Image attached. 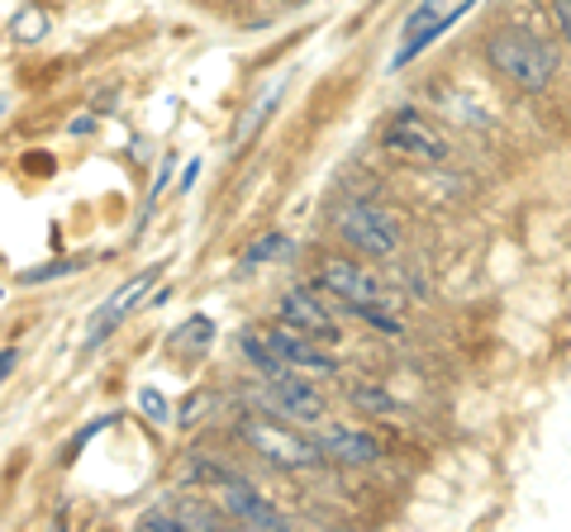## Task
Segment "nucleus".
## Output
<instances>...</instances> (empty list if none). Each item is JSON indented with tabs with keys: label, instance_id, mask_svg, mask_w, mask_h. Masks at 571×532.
<instances>
[{
	"label": "nucleus",
	"instance_id": "obj_1",
	"mask_svg": "<svg viewBox=\"0 0 571 532\" xmlns=\"http://www.w3.org/2000/svg\"><path fill=\"white\" fill-rule=\"evenodd\" d=\"M481 53H486V67L496 72L500 82H510L515 91L538 95L558 82V43L533 34V29H523V24L490 29Z\"/></svg>",
	"mask_w": 571,
	"mask_h": 532
},
{
	"label": "nucleus",
	"instance_id": "obj_2",
	"mask_svg": "<svg viewBox=\"0 0 571 532\" xmlns=\"http://www.w3.org/2000/svg\"><path fill=\"white\" fill-rule=\"evenodd\" d=\"M329 223H333V233H339V243L347 252L367 257V262H386V257L401 252V223L372 200H357V196L333 200Z\"/></svg>",
	"mask_w": 571,
	"mask_h": 532
},
{
	"label": "nucleus",
	"instance_id": "obj_3",
	"mask_svg": "<svg viewBox=\"0 0 571 532\" xmlns=\"http://www.w3.org/2000/svg\"><path fill=\"white\" fill-rule=\"evenodd\" d=\"M238 438L258 451L267 466H277V471H314V466L329 461L320 438L295 432L277 414H243V418H238Z\"/></svg>",
	"mask_w": 571,
	"mask_h": 532
},
{
	"label": "nucleus",
	"instance_id": "obj_4",
	"mask_svg": "<svg viewBox=\"0 0 571 532\" xmlns=\"http://www.w3.org/2000/svg\"><path fill=\"white\" fill-rule=\"evenodd\" d=\"M381 148H386L395 163H405V167H443V163H453L448 134H443V128L428 115H419L415 105H401L386 119V128H381Z\"/></svg>",
	"mask_w": 571,
	"mask_h": 532
},
{
	"label": "nucleus",
	"instance_id": "obj_5",
	"mask_svg": "<svg viewBox=\"0 0 571 532\" xmlns=\"http://www.w3.org/2000/svg\"><path fill=\"white\" fill-rule=\"evenodd\" d=\"M314 285H320L324 295H333V300L353 304V310H367V304L395 310V304H401L357 252H329V257H320V267H314Z\"/></svg>",
	"mask_w": 571,
	"mask_h": 532
},
{
	"label": "nucleus",
	"instance_id": "obj_6",
	"mask_svg": "<svg viewBox=\"0 0 571 532\" xmlns=\"http://www.w3.org/2000/svg\"><path fill=\"white\" fill-rule=\"evenodd\" d=\"M252 405L262 414L291 418V424H324V414H329L324 390L310 376H300V371L286 380H262L258 390H252Z\"/></svg>",
	"mask_w": 571,
	"mask_h": 532
},
{
	"label": "nucleus",
	"instance_id": "obj_7",
	"mask_svg": "<svg viewBox=\"0 0 571 532\" xmlns=\"http://www.w3.org/2000/svg\"><path fill=\"white\" fill-rule=\"evenodd\" d=\"M262 337L277 347V357L291 366V371H300V376H310V380H329V376H339V357L333 352H324V343L320 337H310V333H300V328H291V324H267L262 328Z\"/></svg>",
	"mask_w": 571,
	"mask_h": 532
},
{
	"label": "nucleus",
	"instance_id": "obj_8",
	"mask_svg": "<svg viewBox=\"0 0 571 532\" xmlns=\"http://www.w3.org/2000/svg\"><path fill=\"white\" fill-rule=\"evenodd\" d=\"M277 319H281V324H291V328H300V333H310V337H320V343H339V337H343L339 314L324 304V290L320 285H291V290H281Z\"/></svg>",
	"mask_w": 571,
	"mask_h": 532
},
{
	"label": "nucleus",
	"instance_id": "obj_9",
	"mask_svg": "<svg viewBox=\"0 0 571 532\" xmlns=\"http://www.w3.org/2000/svg\"><path fill=\"white\" fill-rule=\"evenodd\" d=\"M157 277H163V262L143 267V271H138V277H129V281H124V285L115 290V295H110V300L101 304V310H95V314H91V324H86V343H82V352H95V347H105V343H110V333H115V328L124 324V319H129V310H134V304H138L143 295H148V285H153Z\"/></svg>",
	"mask_w": 571,
	"mask_h": 532
},
{
	"label": "nucleus",
	"instance_id": "obj_10",
	"mask_svg": "<svg viewBox=\"0 0 571 532\" xmlns=\"http://www.w3.org/2000/svg\"><path fill=\"white\" fill-rule=\"evenodd\" d=\"M219 509H225L229 523H243V528H262V532L291 528V523H286V513L258 486H248L243 476H233L229 486H219Z\"/></svg>",
	"mask_w": 571,
	"mask_h": 532
},
{
	"label": "nucleus",
	"instance_id": "obj_11",
	"mask_svg": "<svg viewBox=\"0 0 571 532\" xmlns=\"http://www.w3.org/2000/svg\"><path fill=\"white\" fill-rule=\"evenodd\" d=\"M314 438H320V447H324L329 461L353 466V471L381 461V438H376V432H362V428H347V424H324L320 432H314Z\"/></svg>",
	"mask_w": 571,
	"mask_h": 532
},
{
	"label": "nucleus",
	"instance_id": "obj_12",
	"mask_svg": "<svg viewBox=\"0 0 571 532\" xmlns=\"http://www.w3.org/2000/svg\"><path fill=\"white\" fill-rule=\"evenodd\" d=\"M233 347H238V357L252 366V376H258V380H286V376H295V371L277 357V347L262 337V328H243V333L233 337Z\"/></svg>",
	"mask_w": 571,
	"mask_h": 532
},
{
	"label": "nucleus",
	"instance_id": "obj_13",
	"mask_svg": "<svg viewBox=\"0 0 571 532\" xmlns=\"http://www.w3.org/2000/svg\"><path fill=\"white\" fill-rule=\"evenodd\" d=\"M467 6H471V0H463V6H453L448 14H438V20H428L424 29H415V34H409L405 43H401V53H395L391 58V72H401V67H409V62H415L419 53H424V48L428 43H438L443 34H448V29L457 24V20H463V14H467Z\"/></svg>",
	"mask_w": 571,
	"mask_h": 532
},
{
	"label": "nucleus",
	"instance_id": "obj_14",
	"mask_svg": "<svg viewBox=\"0 0 571 532\" xmlns=\"http://www.w3.org/2000/svg\"><path fill=\"white\" fill-rule=\"evenodd\" d=\"M347 405H353L357 414H376V418H395V414H401V399H395L391 390H381L376 380H353V385H347Z\"/></svg>",
	"mask_w": 571,
	"mask_h": 532
},
{
	"label": "nucleus",
	"instance_id": "obj_15",
	"mask_svg": "<svg viewBox=\"0 0 571 532\" xmlns=\"http://www.w3.org/2000/svg\"><path fill=\"white\" fill-rule=\"evenodd\" d=\"M238 471L233 466H225V461H215V457H190L186 466H181V486L186 490H196V486H205V490H219V486H229Z\"/></svg>",
	"mask_w": 571,
	"mask_h": 532
},
{
	"label": "nucleus",
	"instance_id": "obj_16",
	"mask_svg": "<svg viewBox=\"0 0 571 532\" xmlns=\"http://www.w3.org/2000/svg\"><path fill=\"white\" fill-rule=\"evenodd\" d=\"M215 333H219V328H215V319H205V314H190L186 324H181L177 333L167 337V343H172V352H196V357H200V352H210Z\"/></svg>",
	"mask_w": 571,
	"mask_h": 532
},
{
	"label": "nucleus",
	"instance_id": "obj_17",
	"mask_svg": "<svg viewBox=\"0 0 571 532\" xmlns=\"http://www.w3.org/2000/svg\"><path fill=\"white\" fill-rule=\"evenodd\" d=\"M172 171H177V157H163V163H157V176H153V186H148V196H143L138 223H134V238H143V233H148V219H153L157 200H163V190L172 186Z\"/></svg>",
	"mask_w": 571,
	"mask_h": 532
},
{
	"label": "nucleus",
	"instance_id": "obj_18",
	"mask_svg": "<svg viewBox=\"0 0 571 532\" xmlns=\"http://www.w3.org/2000/svg\"><path fill=\"white\" fill-rule=\"evenodd\" d=\"M286 257H291V238L286 233H262L258 243H248L243 267L252 271V267H267V262H286Z\"/></svg>",
	"mask_w": 571,
	"mask_h": 532
},
{
	"label": "nucleus",
	"instance_id": "obj_19",
	"mask_svg": "<svg viewBox=\"0 0 571 532\" xmlns=\"http://www.w3.org/2000/svg\"><path fill=\"white\" fill-rule=\"evenodd\" d=\"M172 513H177V519H181V528L186 532H196V528H219V523H225V509H210V504H196V499H172V504H167Z\"/></svg>",
	"mask_w": 571,
	"mask_h": 532
},
{
	"label": "nucleus",
	"instance_id": "obj_20",
	"mask_svg": "<svg viewBox=\"0 0 571 532\" xmlns=\"http://www.w3.org/2000/svg\"><path fill=\"white\" fill-rule=\"evenodd\" d=\"M138 409H143V418H148L153 428H172V424H177V409H172V399L157 390V385H143V390H138Z\"/></svg>",
	"mask_w": 571,
	"mask_h": 532
},
{
	"label": "nucleus",
	"instance_id": "obj_21",
	"mask_svg": "<svg viewBox=\"0 0 571 532\" xmlns=\"http://www.w3.org/2000/svg\"><path fill=\"white\" fill-rule=\"evenodd\" d=\"M115 424H120V414H101V418H91V424H82V428H76L72 438H68V447H62V466H72L76 457H82L86 442H95L105 428H115Z\"/></svg>",
	"mask_w": 571,
	"mask_h": 532
},
{
	"label": "nucleus",
	"instance_id": "obj_22",
	"mask_svg": "<svg viewBox=\"0 0 571 532\" xmlns=\"http://www.w3.org/2000/svg\"><path fill=\"white\" fill-rule=\"evenodd\" d=\"M82 267H86L82 257H58V262H43V267H29V271H20V285H48V281L72 277V271H82Z\"/></svg>",
	"mask_w": 571,
	"mask_h": 532
},
{
	"label": "nucleus",
	"instance_id": "obj_23",
	"mask_svg": "<svg viewBox=\"0 0 571 532\" xmlns=\"http://www.w3.org/2000/svg\"><path fill=\"white\" fill-rule=\"evenodd\" d=\"M205 409H215V395L210 390H190L181 405H177V428H196L200 418H205Z\"/></svg>",
	"mask_w": 571,
	"mask_h": 532
},
{
	"label": "nucleus",
	"instance_id": "obj_24",
	"mask_svg": "<svg viewBox=\"0 0 571 532\" xmlns=\"http://www.w3.org/2000/svg\"><path fill=\"white\" fill-rule=\"evenodd\" d=\"M10 29H14V39L34 43V39H43V29H48V14H43V10H24V14H20V20H14Z\"/></svg>",
	"mask_w": 571,
	"mask_h": 532
},
{
	"label": "nucleus",
	"instance_id": "obj_25",
	"mask_svg": "<svg viewBox=\"0 0 571 532\" xmlns=\"http://www.w3.org/2000/svg\"><path fill=\"white\" fill-rule=\"evenodd\" d=\"M443 6H448V0H419V6L405 14V29H401V34L409 39V34H415V29H424L428 20H438V10H443Z\"/></svg>",
	"mask_w": 571,
	"mask_h": 532
},
{
	"label": "nucleus",
	"instance_id": "obj_26",
	"mask_svg": "<svg viewBox=\"0 0 571 532\" xmlns=\"http://www.w3.org/2000/svg\"><path fill=\"white\" fill-rule=\"evenodd\" d=\"M138 528H143V532H186V528H181V519H177L172 509H153V513H143Z\"/></svg>",
	"mask_w": 571,
	"mask_h": 532
},
{
	"label": "nucleus",
	"instance_id": "obj_27",
	"mask_svg": "<svg viewBox=\"0 0 571 532\" xmlns=\"http://www.w3.org/2000/svg\"><path fill=\"white\" fill-rule=\"evenodd\" d=\"M548 10H552V24H558L562 43L571 48V0H548Z\"/></svg>",
	"mask_w": 571,
	"mask_h": 532
},
{
	"label": "nucleus",
	"instance_id": "obj_28",
	"mask_svg": "<svg viewBox=\"0 0 571 532\" xmlns=\"http://www.w3.org/2000/svg\"><path fill=\"white\" fill-rule=\"evenodd\" d=\"M20 366V347H0V385L10 380V371Z\"/></svg>",
	"mask_w": 571,
	"mask_h": 532
},
{
	"label": "nucleus",
	"instance_id": "obj_29",
	"mask_svg": "<svg viewBox=\"0 0 571 532\" xmlns=\"http://www.w3.org/2000/svg\"><path fill=\"white\" fill-rule=\"evenodd\" d=\"M196 181H200V163H186V171H181V196H186V190H196Z\"/></svg>",
	"mask_w": 571,
	"mask_h": 532
},
{
	"label": "nucleus",
	"instance_id": "obj_30",
	"mask_svg": "<svg viewBox=\"0 0 571 532\" xmlns=\"http://www.w3.org/2000/svg\"><path fill=\"white\" fill-rule=\"evenodd\" d=\"M91 128H95V115H82V119H72V134H76V138H82V134H91Z\"/></svg>",
	"mask_w": 571,
	"mask_h": 532
},
{
	"label": "nucleus",
	"instance_id": "obj_31",
	"mask_svg": "<svg viewBox=\"0 0 571 532\" xmlns=\"http://www.w3.org/2000/svg\"><path fill=\"white\" fill-rule=\"evenodd\" d=\"M167 300H172V285H163V290H157V295H153L148 304H153V310H163V304H167Z\"/></svg>",
	"mask_w": 571,
	"mask_h": 532
},
{
	"label": "nucleus",
	"instance_id": "obj_32",
	"mask_svg": "<svg viewBox=\"0 0 571 532\" xmlns=\"http://www.w3.org/2000/svg\"><path fill=\"white\" fill-rule=\"evenodd\" d=\"M0 115H6V95H0Z\"/></svg>",
	"mask_w": 571,
	"mask_h": 532
}]
</instances>
